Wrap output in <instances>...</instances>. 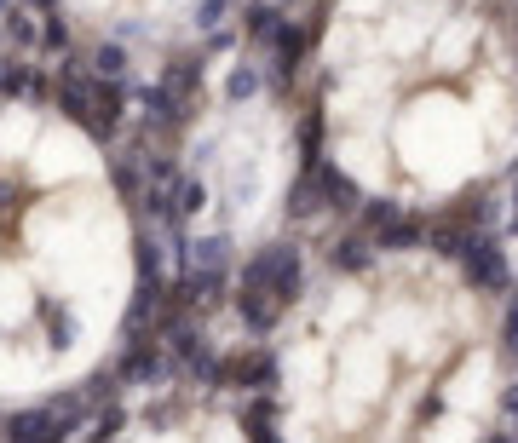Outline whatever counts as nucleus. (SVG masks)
Returning <instances> with one entry per match:
<instances>
[{
    "label": "nucleus",
    "mask_w": 518,
    "mask_h": 443,
    "mask_svg": "<svg viewBox=\"0 0 518 443\" xmlns=\"http://www.w3.org/2000/svg\"><path fill=\"white\" fill-rule=\"evenodd\" d=\"M386 185L444 190L490 167L507 133V58L472 12L386 29Z\"/></svg>",
    "instance_id": "nucleus-1"
},
{
    "label": "nucleus",
    "mask_w": 518,
    "mask_h": 443,
    "mask_svg": "<svg viewBox=\"0 0 518 443\" xmlns=\"http://www.w3.org/2000/svg\"><path fill=\"white\" fill-rule=\"evenodd\" d=\"M12 443H58V432H52L47 415H18L12 420Z\"/></svg>",
    "instance_id": "nucleus-2"
}]
</instances>
